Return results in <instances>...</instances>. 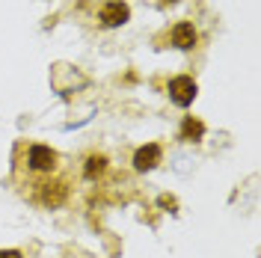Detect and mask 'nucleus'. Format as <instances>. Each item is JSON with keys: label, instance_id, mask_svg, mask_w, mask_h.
<instances>
[{"label": "nucleus", "instance_id": "nucleus-4", "mask_svg": "<svg viewBox=\"0 0 261 258\" xmlns=\"http://www.w3.org/2000/svg\"><path fill=\"white\" fill-rule=\"evenodd\" d=\"M128 18H130V9H128V3H122V0H110L101 9V24L104 27H122Z\"/></svg>", "mask_w": 261, "mask_h": 258}, {"label": "nucleus", "instance_id": "nucleus-3", "mask_svg": "<svg viewBox=\"0 0 261 258\" xmlns=\"http://www.w3.org/2000/svg\"><path fill=\"white\" fill-rule=\"evenodd\" d=\"M163 158V148L158 143H148V145H140L137 151H134V169L137 172H151Z\"/></svg>", "mask_w": 261, "mask_h": 258}, {"label": "nucleus", "instance_id": "nucleus-5", "mask_svg": "<svg viewBox=\"0 0 261 258\" xmlns=\"http://www.w3.org/2000/svg\"><path fill=\"white\" fill-rule=\"evenodd\" d=\"M172 45H175L178 50L196 48V27L190 24V21H181V24H175V30H172Z\"/></svg>", "mask_w": 261, "mask_h": 258}, {"label": "nucleus", "instance_id": "nucleus-1", "mask_svg": "<svg viewBox=\"0 0 261 258\" xmlns=\"http://www.w3.org/2000/svg\"><path fill=\"white\" fill-rule=\"evenodd\" d=\"M57 151L50 148V145H42V143H33L27 148V169L36 172V175H48L57 169Z\"/></svg>", "mask_w": 261, "mask_h": 258}, {"label": "nucleus", "instance_id": "nucleus-7", "mask_svg": "<svg viewBox=\"0 0 261 258\" xmlns=\"http://www.w3.org/2000/svg\"><path fill=\"white\" fill-rule=\"evenodd\" d=\"M65 184H45V190H42V205H48V208H57V205H63L65 202Z\"/></svg>", "mask_w": 261, "mask_h": 258}, {"label": "nucleus", "instance_id": "nucleus-9", "mask_svg": "<svg viewBox=\"0 0 261 258\" xmlns=\"http://www.w3.org/2000/svg\"><path fill=\"white\" fill-rule=\"evenodd\" d=\"M0 258H21L18 249H0Z\"/></svg>", "mask_w": 261, "mask_h": 258}, {"label": "nucleus", "instance_id": "nucleus-8", "mask_svg": "<svg viewBox=\"0 0 261 258\" xmlns=\"http://www.w3.org/2000/svg\"><path fill=\"white\" fill-rule=\"evenodd\" d=\"M104 169H107V158H104V154H92V158H86L83 175H86V178H98Z\"/></svg>", "mask_w": 261, "mask_h": 258}, {"label": "nucleus", "instance_id": "nucleus-2", "mask_svg": "<svg viewBox=\"0 0 261 258\" xmlns=\"http://www.w3.org/2000/svg\"><path fill=\"white\" fill-rule=\"evenodd\" d=\"M196 98V81L181 74V78H172L169 81V101L178 104V107H190Z\"/></svg>", "mask_w": 261, "mask_h": 258}, {"label": "nucleus", "instance_id": "nucleus-6", "mask_svg": "<svg viewBox=\"0 0 261 258\" xmlns=\"http://www.w3.org/2000/svg\"><path fill=\"white\" fill-rule=\"evenodd\" d=\"M205 137V125L199 122V119H193V116H187L184 122H181V140L184 143H199Z\"/></svg>", "mask_w": 261, "mask_h": 258}]
</instances>
